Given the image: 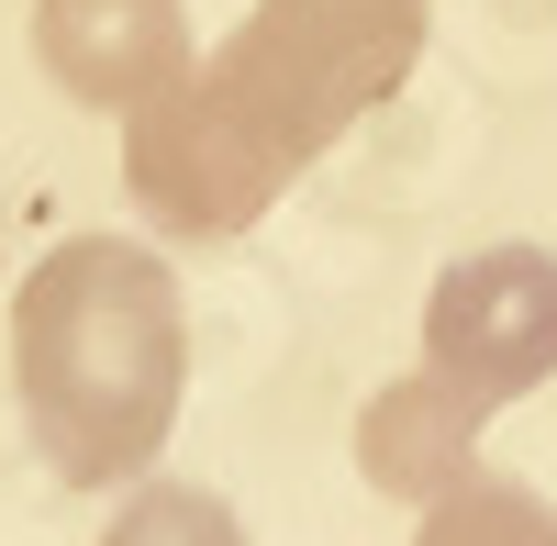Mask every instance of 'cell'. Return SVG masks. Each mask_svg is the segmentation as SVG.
<instances>
[{
  "mask_svg": "<svg viewBox=\"0 0 557 546\" xmlns=\"http://www.w3.org/2000/svg\"><path fill=\"white\" fill-rule=\"evenodd\" d=\"M424 57V0H257L190 78L123 112V178L168 235H246Z\"/></svg>",
  "mask_w": 557,
  "mask_h": 546,
  "instance_id": "6da1fadb",
  "label": "cell"
},
{
  "mask_svg": "<svg viewBox=\"0 0 557 546\" xmlns=\"http://www.w3.org/2000/svg\"><path fill=\"white\" fill-rule=\"evenodd\" d=\"M12 390L45 469L78 491L146 480L190 390V301L146 246L78 235L23 280L12 312Z\"/></svg>",
  "mask_w": 557,
  "mask_h": 546,
  "instance_id": "7a4b0ae2",
  "label": "cell"
},
{
  "mask_svg": "<svg viewBox=\"0 0 557 546\" xmlns=\"http://www.w3.org/2000/svg\"><path fill=\"white\" fill-rule=\"evenodd\" d=\"M424 369L469 380L491 413L557 380V257L546 246H491L457 257L424 301Z\"/></svg>",
  "mask_w": 557,
  "mask_h": 546,
  "instance_id": "3957f363",
  "label": "cell"
},
{
  "mask_svg": "<svg viewBox=\"0 0 557 546\" xmlns=\"http://www.w3.org/2000/svg\"><path fill=\"white\" fill-rule=\"evenodd\" d=\"M34 57L89 112H146L190 78V12L178 0H34Z\"/></svg>",
  "mask_w": 557,
  "mask_h": 546,
  "instance_id": "277c9868",
  "label": "cell"
},
{
  "mask_svg": "<svg viewBox=\"0 0 557 546\" xmlns=\"http://www.w3.org/2000/svg\"><path fill=\"white\" fill-rule=\"evenodd\" d=\"M480 424H491V401L469 380L412 369V380H391L357 413V469H368V491H391V502H446V491L480 469Z\"/></svg>",
  "mask_w": 557,
  "mask_h": 546,
  "instance_id": "5b68a950",
  "label": "cell"
},
{
  "mask_svg": "<svg viewBox=\"0 0 557 546\" xmlns=\"http://www.w3.org/2000/svg\"><path fill=\"white\" fill-rule=\"evenodd\" d=\"M412 546H557V502L524 480H457L446 502H424V535Z\"/></svg>",
  "mask_w": 557,
  "mask_h": 546,
  "instance_id": "8992f818",
  "label": "cell"
},
{
  "mask_svg": "<svg viewBox=\"0 0 557 546\" xmlns=\"http://www.w3.org/2000/svg\"><path fill=\"white\" fill-rule=\"evenodd\" d=\"M112 546H246V535H235V513H223L212 491H190V480H157V491H134V502H123Z\"/></svg>",
  "mask_w": 557,
  "mask_h": 546,
  "instance_id": "52a82bcc",
  "label": "cell"
}]
</instances>
